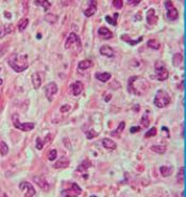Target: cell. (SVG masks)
I'll list each match as a JSON object with an SVG mask.
<instances>
[{
    "label": "cell",
    "mask_w": 186,
    "mask_h": 197,
    "mask_svg": "<svg viewBox=\"0 0 186 197\" xmlns=\"http://www.w3.org/2000/svg\"><path fill=\"white\" fill-rule=\"evenodd\" d=\"M148 88V83L142 77H131L128 82V91L134 95H142Z\"/></svg>",
    "instance_id": "obj_1"
},
{
    "label": "cell",
    "mask_w": 186,
    "mask_h": 197,
    "mask_svg": "<svg viewBox=\"0 0 186 197\" xmlns=\"http://www.w3.org/2000/svg\"><path fill=\"white\" fill-rule=\"evenodd\" d=\"M9 65L16 73H21L28 68V56L27 55H13L8 60Z\"/></svg>",
    "instance_id": "obj_2"
},
{
    "label": "cell",
    "mask_w": 186,
    "mask_h": 197,
    "mask_svg": "<svg viewBox=\"0 0 186 197\" xmlns=\"http://www.w3.org/2000/svg\"><path fill=\"white\" fill-rule=\"evenodd\" d=\"M171 101V98H170V95L168 94L166 91L164 90H159L155 94L154 97V105L155 107L157 108H165L167 107L168 105Z\"/></svg>",
    "instance_id": "obj_3"
},
{
    "label": "cell",
    "mask_w": 186,
    "mask_h": 197,
    "mask_svg": "<svg viewBox=\"0 0 186 197\" xmlns=\"http://www.w3.org/2000/svg\"><path fill=\"white\" fill-rule=\"evenodd\" d=\"M155 79L159 80V81H164L169 77V73L166 69L165 65H164L163 62L157 61L155 63Z\"/></svg>",
    "instance_id": "obj_4"
},
{
    "label": "cell",
    "mask_w": 186,
    "mask_h": 197,
    "mask_svg": "<svg viewBox=\"0 0 186 197\" xmlns=\"http://www.w3.org/2000/svg\"><path fill=\"white\" fill-rule=\"evenodd\" d=\"M12 122H13V125H14L15 128L19 129V130H21V131H31L32 129L35 127V125H34L33 123H20L17 114H14V115L12 116Z\"/></svg>",
    "instance_id": "obj_5"
},
{
    "label": "cell",
    "mask_w": 186,
    "mask_h": 197,
    "mask_svg": "<svg viewBox=\"0 0 186 197\" xmlns=\"http://www.w3.org/2000/svg\"><path fill=\"white\" fill-rule=\"evenodd\" d=\"M73 45H75L78 49L81 48V41H80L79 36H78L75 33H73V32H71V33L68 35V38H67L66 42H65V48L70 49Z\"/></svg>",
    "instance_id": "obj_6"
},
{
    "label": "cell",
    "mask_w": 186,
    "mask_h": 197,
    "mask_svg": "<svg viewBox=\"0 0 186 197\" xmlns=\"http://www.w3.org/2000/svg\"><path fill=\"white\" fill-rule=\"evenodd\" d=\"M165 8L167 11V17L169 20H176L179 17V12L176 9V6L174 5L172 1H165Z\"/></svg>",
    "instance_id": "obj_7"
},
{
    "label": "cell",
    "mask_w": 186,
    "mask_h": 197,
    "mask_svg": "<svg viewBox=\"0 0 186 197\" xmlns=\"http://www.w3.org/2000/svg\"><path fill=\"white\" fill-rule=\"evenodd\" d=\"M19 189H20V191H23V195L26 197H31V196H34L35 195V189H34V187L31 184V183L27 182V181H23V182L19 183Z\"/></svg>",
    "instance_id": "obj_8"
},
{
    "label": "cell",
    "mask_w": 186,
    "mask_h": 197,
    "mask_svg": "<svg viewBox=\"0 0 186 197\" xmlns=\"http://www.w3.org/2000/svg\"><path fill=\"white\" fill-rule=\"evenodd\" d=\"M58 93V85L54 82H50L45 86V94L49 101H51L53 99V96Z\"/></svg>",
    "instance_id": "obj_9"
},
{
    "label": "cell",
    "mask_w": 186,
    "mask_h": 197,
    "mask_svg": "<svg viewBox=\"0 0 186 197\" xmlns=\"http://www.w3.org/2000/svg\"><path fill=\"white\" fill-rule=\"evenodd\" d=\"M33 181L43 190V191H49L50 189V184L48 183V181L42 176H35L33 177Z\"/></svg>",
    "instance_id": "obj_10"
},
{
    "label": "cell",
    "mask_w": 186,
    "mask_h": 197,
    "mask_svg": "<svg viewBox=\"0 0 186 197\" xmlns=\"http://www.w3.org/2000/svg\"><path fill=\"white\" fill-rule=\"evenodd\" d=\"M146 20H147V23H148L150 26H154V25H156V23H157V20H159V18H157V15L155 14V10H154V9H149V10L147 11Z\"/></svg>",
    "instance_id": "obj_11"
},
{
    "label": "cell",
    "mask_w": 186,
    "mask_h": 197,
    "mask_svg": "<svg viewBox=\"0 0 186 197\" xmlns=\"http://www.w3.org/2000/svg\"><path fill=\"white\" fill-rule=\"evenodd\" d=\"M83 88H84L83 83L80 81H77L70 85V92L73 96H79V95L83 92Z\"/></svg>",
    "instance_id": "obj_12"
},
{
    "label": "cell",
    "mask_w": 186,
    "mask_h": 197,
    "mask_svg": "<svg viewBox=\"0 0 186 197\" xmlns=\"http://www.w3.org/2000/svg\"><path fill=\"white\" fill-rule=\"evenodd\" d=\"M98 35L103 40H110L113 36V33L107 27H100L98 29Z\"/></svg>",
    "instance_id": "obj_13"
},
{
    "label": "cell",
    "mask_w": 186,
    "mask_h": 197,
    "mask_svg": "<svg viewBox=\"0 0 186 197\" xmlns=\"http://www.w3.org/2000/svg\"><path fill=\"white\" fill-rule=\"evenodd\" d=\"M88 3H89L90 5L84 11V15H85L86 17L93 16L97 11V1H88Z\"/></svg>",
    "instance_id": "obj_14"
},
{
    "label": "cell",
    "mask_w": 186,
    "mask_h": 197,
    "mask_svg": "<svg viewBox=\"0 0 186 197\" xmlns=\"http://www.w3.org/2000/svg\"><path fill=\"white\" fill-rule=\"evenodd\" d=\"M99 52L101 53L102 56L107 58H112L114 56V50L112 47L107 46V45H104V46H101L100 49H99Z\"/></svg>",
    "instance_id": "obj_15"
},
{
    "label": "cell",
    "mask_w": 186,
    "mask_h": 197,
    "mask_svg": "<svg viewBox=\"0 0 186 197\" xmlns=\"http://www.w3.org/2000/svg\"><path fill=\"white\" fill-rule=\"evenodd\" d=\"M101 142H102L103 147H104V148H107V149L115 150V149L117 148V144H116L113 140H111V138H104L102 141H101Z\"/></svg>",
    "instance_id": "obj_16"
},
{
    "label": "cell",
    "mask_w": 186,
    "mask_h": 197,
    "mask_svg": "<svg viewBox=\"0 0 186 197\" xmlns=\"http://www.w3.org/2000/svg\"><path fill=\"white\" fill-rule=\"evenodd\" d=\"M32 84H33V88L35 90H38L40 88V84H42V78H40V73H35L32 75Z\"/></svg>",
    "instance_id": "obj_17"
},
{
    "label": "cell",
    "mask_w": 186,
    "mask_h": 197,
    "mask_svg": "<svg viewBox=\"0 0 186 197\" xmlns=\"http://www.w3.org/2000/svg\"><path fill=\"white\" fill-rule=\"evenodd\" d=\"M68 165H69V160L66 159V158H62V159L58 160V161L55 162L53 167L54 168H66V167H68Z\"/></svg>",
    "instance_id": "obj_18"
},
{
    "label": "cell",
    "mask_w": 186,
    "mask_h": 197,
    "mask_svg": "<svg viewBox=\"0 0 186 197\" xmlns=\"http://www.w3.org/2000/svg\"><path fill=\"white\" fill-rule=\"evenodd\" d=\"M121 40L124 41L125 43H129L131 46H134V45L138 44V43H140L142 41V36H140V38H138L137 40H131V38L130 36H128L127 34H122L121 35Z\"/></svg>",
    "instance_id": "obj_19"
},
{
    "label": "cell",
    "mask_w": 186,
    "mask_h": 197,
    "mask_svg": "<svg viewBox=\"0 0 186 197\" xmlns=\"http://www.w3.org/2000/svg\"><path fill=\"white\" fill-rule=\"evenodd\" d=\"M89 167H92V162L89 160H84L82 163L79 164V166L77 167V170L78 172H85Z\"/></svg>",
    "instance_id": "obj_20"
},
{
    "label": "cell",
    "mask_w": 186,
    "mask_h": 197,
    "mask_svg": "<svg viewBox=\"0 0 186 197\" xmlns=\"http://www.w3.org/2000/svg\"><path fill=\"white\" fill-rule=\"evenodd\" d=\"M14 30V28H13L12 25H5V26H2L1 28H0V38H4V36L6 35V34L11 33V32Z\"/></svg>",
    "instance_id": "obj_21"
},
{
    "label": "cell",
    "mask_w": 186,
    "mask_h": 197,
    "mask_svg": "<svg viewBox=\"0 0 186 197\" xmlns=\"http://www.w3.org/2000/svg\"><path fill=\"white\" fill-rule=\"evenodd\" d=\"M160 172L163 177H169L174 173V167L172 166H162L160 168Z\"/></svg>",
    "instance_id": "obj_22"
},
{
    "label": "cell",
    "mask_w": 186,
    "mask_h": 197,
    "mask_svg": "<svg viewBox=\"0 0 186 197\" xmlns=\"http://www.w3.org/2000/svg\"><path fill=\"white\" fill-rule=\"evenodd\" d=\"M111 73H96V78L101 82H107L111 79Z\"/></svg>",
    "instance_id": "obj_23"
},
{
    "label": "cell",
    "mask_w": 186,
    "mask_h": 197,
    "mask_svg": "<svg viewBox=\"0 0 186 197\" xmlns=\"http://www.w3.org/2000/svg\"><path fill=\"white\" fill-rule=\"evenodd\" d=\"M93 62L90 60H83V61L79 62L78 64V68L81 69V70H85V69H88L89 67H92Z\"/></svg>",
    "instance_id": "obj_24"
},
{
    "label": "cell",
    "mask_w": 186,
    "mask_h": 197,
    "mask_svg": "<svg viewBox=\"0 0 186 197\" xmlns=\"http://www.w3.org/2000/svg\"><path fill=\"white\" fill-rule=\"evenodd\" d=\"M28 25H29V19L25 17V18H21L20 20H19L18 25H17V28H18L19 31L23 32L26 30V28L28 27Z\"/></svg>",
    "instance_id": "obj_25"
},
{
    "label": "cell",
    "mask_w": 186,
    "mask_h": 197,
    "mask_svg": "<svg viewBox=\"0 0 186 197\" xmlns=\"http://www.w3.org/2000/svg\"><path fill=\"white\" fill-rule=\"evenodd\" d=\"M183 62V56L181 53H176V55L172 57V64L174 66H179L181 65V63Z\"/></svg>",
    "instance_id": "obj_26"
},
{
    "label": "cell",
    "mask_w": 186,
    "mask_h": 197,
    "mask_svg": "<svg viewBox=\"0 0 186 197\" xmlns=\"http://www.w3.org/2000/svg\"><path fill=\"white\" fill-rule=\"evenodd\" d=\"M125 127V122H121L119 124V126H118L117 128L115 129V130H113V131L111 132V134H112V135H114V136H119L120 133L124 131Z\"/></svg>",
    "instance_id": "obj_27"
},
{
    "label": "cell",
    "mask_w": 186,
    "mask_h": 197,
    "mask_svg": "<svg viewBox=\"0 0 186 197\" xmlns=\"http://www.w3.org/2000/svg\"><path fill=\"white\" fill-rule=\"evenodd\" d=\"M147 45H148V47H150V48H152V49H155V50L161 48V43H160L157 40H149Z\"/></svg>",
    "instance_id": "obj_28"
},
{
    "label": "cell",
    "mask_w": 186,
    "mask_h": 197,
    "mask_svg": "<svg viewBox=\"0 0 186 197\" xmlns=\"http://www.w3.org/2000/svg\"><path fill=\"white\" fill-rule=\"evenodd\" d=\"M151 150L154 151L156 153H160V155H163V153L166 152V147L162 146V145H153L151 147Z\"/></svg>",
    "instance_id": "obj_29"
},
{
    "label": "cell",
    "mask_w": 186,
    "mask_h": 197,
    "mask_svg": "<svg viewBox=\"0 0 186 197\" xmlns=\"http://www.w3.org/2000/svg\"><path fill=\"white\" fill-rule=\"evenodd\" d=\"M118 16H119V14H118V13H115V14H114V18H112V17H110V16H105V20H107L109 23H111V25L117 26Z\"/></svg>",
    "instance_id": "obj_30"
},
{
    "label": "cell",
    "mask_w": 186,
    "mask_h": 197,
    "mask_svg": "<svg viewBox=\"0 0 186 197\" xmlns=\"http://www.w3.org/2000/svg\"><path fill=\"white\" fill-rule=\"evenodd\" d=\"M9 152V146L6 145L5 142H0V153H1L2 156H6Z\"/></svg>",
    "instance_id": "obj_31"
},
{
    "label": "cell",
    "mask_w": 186,
    "mask_h": 197,
    "mask_svg": "<svg viewBox=\"0 0 186 197\" xmlns=\"http://www.w3.org/2000/svg\"><path fill=\"white\" fill-rule=\"evenodd\" d=\"M34 3L37 4V5H40V6H43L45 10H48V9L51 6V2L47 1V0H43V1H34Z\"/></svg>",
    "instance_id": "obj_32"
},
{
    "label": "cell",
    "mask_w": 186,
    "mask_h": 197,
    "mask_svg": "<svg viewBox=\"0 0 186 197\" xmlns=\"http://www.w3.org/2000/svg\"><path fill=\"white\" fill-rule=\"evenodd\" d=\"M45 19L46 20H48L50 23H54L58 21V16L54 14H47L46 16H45Z\"/></svg>",
    "instance_id": "obj_33"
},
{
    "label": "cell",
    "mask_w": 186,
    "mask_h": 197,
    "mask_svg": "<svg viewBox=\"0 0 186 197\" xmlns=\"http://www.w3.org/2000/svg\"><path fill=\"white\" fill-rule=\"evenodd\" d=\"M178 182L180 183V184H183V183H184V167H181L180 170H179Z\"/></svg>",
    "instance_id": "obj_34"
},
{
    "label": "cell",
    "mask_w": 186,
    "mask_h": 197,
    "mask_svg": "<svg viewBox=\"0 0 186 197\" xmlns=\"http://www.w3.org/2000/svg\"><path fill=\"white\" fill-rule=\"evenodd\" d=\"M71 190H72V191L75 192V194H77V196L81 195V193H82V189L79 187V185L77 184V183H71Z\"/></svg>",
    "instance_id": "obj_35"
},
{
    "label": "cell",
    "mask_w": 186,
    "mask_h": 197,
    "mask_svg": "<svg viewBox=\"0 0 186 197\" xmlns=\"http://www.w3.org/2000/svg\"><path fill=\"white\" fill-rule=\"evenodd\" d=\"M61 196H69V197H75L77 196V194L75 193V192L72 191V190H66V191H62L61 193Z\"/></svg>",
    "instance_id": "obj_36"
},
{
    "label": "cell",
    "mask_w": 186,
    "mask_h": 197,
    "mask_svg": "<svg viewBox=\"0 0 186 197\" xmlns=\"http://www.w3.org/2000/svg\"><path fill=\"white\" fill-rule=\"evenodd\" d=\"M140 124H142V127H148L150 125V120H149L148 115H144L140 120Z\"/></svg>",
    "instance_id": "obj_37"
},
{
    "label": "cell",
    "mask_w": 186,
    "mask_h": 197,
    "mask_svg": "<svg viewBox=\"0 0 186 197\" xmlns=\"http://www.w3.org/2000/svg\"><path fill=\"white\" fill-rule=\"evenodd\" d=\"M57 156H58V152L55 149H52L48 152V160L49 161H53L54 159H57Z\"/></svg>",
    "instance_id": "obj_38"
},
{
    "label": "cell",
    "mask_w": 186,
    "mask_h": 197,
    "mask_svg": "<svg viewBox=\"0 0 186 197\" xmlns=\"http://www.w3.org/2000/svg\"><path fill=\"white\" fill-rule=\"evenodd\" d=\"M155 134H156V128H155V127H153V128H151L149 131L146 132V134H145V138H151V136H154Z\"/></svg>",
    "instance_id": "obj_39"
},
{
    "label": "cell",
    "mask_w": 186,
    "mask_h": 197,
    "mask_svg": "<svg viewBox=\"0 0 186 197\" xmlns=\"http://www.w3.org/2000/svg\"><path fill=\"white\" fill-rule=\"evenodd\" d=\"M112 4L114 5V8L121 9L124 5V2H122V0H114V1H112Z\"/></svg>",
    "instance_id": "obj_40"
},
{
    "label": "cell",
    "mask_w": 186,
    "mask_h": 197,
    "mask_svg": "<svg viewBox=\"0 0 186 197\" xmlns=\"http://www.w3.org/2000/svg\"><path fill=\"white\" fill-rule=\"evenodd\" d=\"M96 136H98V133H97L95 130H89L86 132V138H96Z\"/></svg>",
    "instance_id": "obj_41"
},
{
    "label": "cell",
    "mask_w": 186,
    "mask_h": 197,
    "mask_svg": "<svg viewBox=\"0 0 186 197\" xmlns=\"http://www.w3.org/2000/svg\"><path fill=\"white\" fill-rule=\"evenodd\" d=\"M43 147H44V142H43L40 138H36V148L38 150H40V149H43Z\"/></svg>",
    "instance_id": "obj_42"
},
{
    "label": "cell",
    "mask_w": 186,
    "mask_h": 197,
    "mask_svg": "<svg viewBox=\"0 0 186 197\" xmlns=\"http://www.w3.org/2000/svg\"><path fill=\"white\" fill-rule=\"evenodd\" d=\"M69 110H70V106L69 105H64L61 107V109H60V111L62 112V113H65V112H68Z\"/></svg>",
    "instance_id": "obj_43"
},
{
    "label": "cell",
    "mask_w": 186,
    "mask_h": 197,
    "mask_svg": "<svg viewBox=\"0 0 186 197\" xmlns=\"http://www.w3.org/2000/svg\"><path fill=\"white\" fill-rule=\"evenodd\" d=\"M140 130V127H132L131 129H130V132L131 133H135V132H138Z\"/></svg>",
    "instance_id": "obj_44"
},
{
    "label": "cell",
    "mask_w": 186,
    "mask_h": 197,
    "mask_svg": "<svg viewBox=\"0 0 186 197\" xmlns=\"http://www.w3.org/2000/svg\"><path fill=\"white\" fill-rule=\"evenodd\" d=\"M140 2V0H134V1H132V0H129L128 1V3L131 4V5H136V4H138Z\"/></svg>",
    "instance_id": "obj_45"
},
{
    "label": "cell",
    "mask_w": 186,
    "mask_h": 197,
    "mask_svg": "<svg viewBox=\"0 0 186 197\" xmlns=\"http://www.w3.org/2000/svg\"><path fill=\"white\" fill-rule=\"evenodd\" d=\"M4 17H5V18L11 19L12 18V15H11V13L8 12V11H4Z\"/></svg>",
    "instance_id": "obj_46"
},
{
    "label": "cell",
    "mask_w": 186,
    "mask_h": 197,
    "mask_svg": "<svg viewBox=\"0 0 186 197\" xmlns=\"http://www.w3.org/2000/svg\"><path fill=\"white\" fill-rule=\"evenodd\" d=\"M111 98H112V95H107V96L105 97V101L107 102V101H110V99Z\"/></svg>",
    "instance_id": "obj_47"
},
{
    "label": "cell",
    "mask_w": 186,
    "mask_h": 197,
    "mask_svg": "<svg viewBox=\"0 0 186 197\" xmlns=\"http://www.w3.org/2000/svg\"><path fill=\"white\" fill-rule=\"evenodd\" d=\"M2 84V79H0V85Z\"/></svg>",
    "instance_id": "obj_48"
},
{
    "label": "cell",
    "mask_w": 186,
    "mask_h": 197,
    "mask_svg": "<svg viewBox=\"0 0 186 197\" xmlns=\"http://www.w3.org/2000/svg\"><path fill=\"white\" fill-rule=\"evenodd\" d=\"M0 70H1V68H0Z\"/></svg>",
    "instance_id": "obj_49"
}]
</instances>
